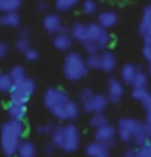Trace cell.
<instances>
[{
  "instance_id": "obj_12",
  "label": "cell",
  "mask_w": 151,
  "mask_h": 157,
  "mask_svg": "<svg viewBox=\"0 0 151 157\" xmlns=\"http://www.w3.org/2000/svg\"><path fill=\"white\" fill-rule=\"evenodd\" d=\"M123 96V85L117 79H109L107 82V98L111 103H117Z\"/></svg>"
},
{
  "instance_id": "obj_20",
  "label": "cell",
  "mask_w": 151,
  "mask_h": 157,
  "mask_svg": "<svg viewBox=\"0 0 151 157\" xmlns=\"http://www.w3.org/2000/svg\"><path fill=\"white\" fill-rule=\"evenodd\" d=\"M85 151H87V154H88L89 157H109L107 148H104L98 141H94V143L88 144Z\"/></svg>"
},
{
  "instance_id": "obj_42",
  "label": "cell",
  "mask_w": 151,
  "mask_h": 157,
  "mask_svg": "<svg viewBox=\"0 0 151 157\" xmlns=\"http://www.w3.org/2000/svg\"><path fill=\"white\" fill-rule=\"evenodd\" d=\"M55 148H56V147H55V145H53V144H47V145H46V148H44V151H46L47 154H51Z\"/></svg>"
},
{
  "instance_id": "obj_37",
  "label": "cell",
  "mask_w": 151,
  "mask_h": 157,
  "mask_svg": "<svg viewBox=\"0 0 151 157\" xmlns=\"http://www.w3.org/2000/svg\"><path fill=\"white\" fill-rule=\"evenodd\" d=\"M24 56H25V59H27V60L34 62V60H37V59H38V52H37L35 48L29 47L27 52H24Z\"/></svg>"
},
{
  "instance_id": "obj_34",
  "label": "cell",
  "mask_w": 151,
  "mask_h": 157,
  "mask_svg": "<svg viewBox=\"0 0 151 157\" xmlns=\"http://www.w3.org/2000/svg\"><path fill=\"white\" fill-rule=\"evenodd\" d=\"M96 96L94 93H92V90L91 88H82L81 91H79V100H81V103H87V101H89L92 97Z\"/></svg>"
},
{
  "instance_id": "obj_11",
  "label": "cell",
  "mask_w": 151,
  "mask_h": 157,
  "mask_svg": "<svg viewBox=\"0 0 151 157\" xmlns=\"http://www.w3.org/2000/svg\"><path fill=\"white\" fill-rule=\"evenodd\" d=\"M139 34L142 35L145 44H151V6L144 9L142 21L139 25Z\"/></svg>"
},
{
  "instance_id": "obj_23",
  "label": "cell",
  "mask_w": 151,
  "mask_h": 157,
  "mask_svg": "<svg viewBox=\"0 0 151 157\" xmlns=\"http://www.w3.org/2000/svg\"><path fill=\"white\" fill-rule=\"evenodd\" d=\"M137 71L138 69L135 68L134 65H130V63L125 65L123 68H122V71H120V78H122V81H123L125 84H132L134 78L137 75Z\"/></svg>"
},
{
  "instance_id": "obj_10",
  "label": "cell",
  "mask_w": 151,
  "mask_h": 157,
  "mask_svg": "<svg viewBox=\"0 0 151 157\" xmlns=\"http://www.w3.org/2000/svg\"><path fill=\"white\" fill-rule=\"evenodd\" d=\"M107 103H109V98L106 96H103V94H96L89 101L84 103L82 107L87 113H92V115H94V113H101V112L106 109Z\"/></svg>"
},
{
  "instance_id": "obj_17",
  "label": "cell",
  "mask_w": 151,
  "mask_h": 157,
  "mask_svg": "<svg viewBox=\"0 0 151 157\" xmlns=\"http://www.w3.org/2000/svg\"><path fill=\"white\" fill-rule=\"evenodd\" d=\"M69 34H70V37H72L74 40L81 41V43L88 40V29H87V25H84L81 22H78L74 27H70Z\"/></svg>"
},
{
  "instance_id": "obj_24",
  "label": "cell",
  "mask_w": 151,
  "mask_h": 157,
  "mask_svg": "<svg viewBox=\"0 0 151 157\" xmlns=\"http://www.w3.org/2000/svg\"><path fill=\"white\" fill-rule=\"evenodd\" d=\"M21 0H0V12L6 13V12H16L21 7Z\"/></svg>"
},
{
  "instance_id": "obj_5",
  "label": "cell",
  "mask_w": 151,
  "mask_h": 157,
  "mask_svg": "<svg viewBox=\"0 0 151 157\" xmlns=\"http://www.w3.org/2000/svg\"><path fill=\"white\" fill-rule=\"evenodd\" d=\"M35 90V84L32 79L25 78L21 82H16L13 84L12 90L9 91L10 93V101H16V103H24L27 104V101L29 100V97L32 96Z\"/></svg>"
},
{
  "instance_id": "obj_14",
  "label": "cell",
  "mask_w": 151,
  "mask_h": 157,
  "mask_svg": "<svg viewBox=\"0 0 151 157\" xmlns=\"http://www.w3.org/2000/svg\"><path fill=\"white\" fill-rule=\"evenodd\" d=\"M7 115L10 116V119L15 121H22L25 113H27V106L24 103H16V101H10L6 106Z\"/></svg>"
},
{
  "instance_id": "obj_29",
  "label": "cell",
  "mask_w": 151,
  "mask_h": 157,
  "mask_svg": "<svg viewBox=\"0 0 151 157\" xmlns=\"http://www.w3.org/2000/svg\"><path fill=\"white\" fill-rule=\"evenodd\" d=\"M89 123H91V126H94L96 129H98V128H101L104 125H107L109 122H107V117L104 116L103 113H94V115L91 116Z\"/></svg>"
},
{
  "instance_id": "obj_27",
  "label": "cell",
  "mask_w": 151,
  "mask_h": 157,
  "mask_svg": "<svg viewBox=\"0 0 151 157\" xmlns=\"http://www.w3.org/2000/svg\"><path fill=\"white\" fill-rule=\"evenodd\" d=\"M13 87V81L9 74H0V93L10 91Z\"/></svg>"
},
{
  "instance_id": "obj_3",
  "label": "cell",
  "mask_w": 151,
  "mask_h": 157,
  "mask_svg": "<svg viewBox=\"0 0 151 157\" xmlns=\"http://www.w3.org/2000/svg\"><path fill=\"white\" fill-rule=\"evenodd\" d=\"M81 143L79 131L74 123H68L63 126H57L55 132L51 134V144L56 148L66 151V153H74L78 150Z\"/></svg>"
},
{
  "instance_id": "obj_16",
  "label": "cell",
  "mask_w": 151,
  "mask_h": 157,
  "mask_svg": "<svg viewBox=\"0 0 151 157\" xmlns=\"http://www.w3.org/2000/svg\"><path fill=\"white\" fill-rule=\"evenodd\" d=\"M97 22H98V25H101L103 28L109 29V28L115 27L117 24V15L115 12H111V10H104V12H101L98 15Z\"/></svg>"
},
{
  "instance_id": "obj_15",
  "label": "cell",
  "mask_w": 151,
  "mask_h": 157,
  "mask_svg": "<svg viewBox=\"0 0 151 157\" xmlns=\"http://www.w3.org/2000/svg\"><path fill=\"white\" fill-rule=\"evenodd\" d=\"M148 138H150V126L147 123L141 122L135 135H134V143L137 144L138 147H142L145 144H148Z\"/></svg>"
},
{
  "instance_id": "obj_2",
  "label": "cell",
  "mask_w": 151,
  "mask_h": 157,
  "mask_svg": "<svg viewBox=\"0 0 151 157\" xmlns=\"http://www.w3.org/2000/svg\"><path fill=\"white\" fill-rule=\"evenodd\" d=\"M24 134V125L22 121H15L10 119L2 126V135H0V143H2V150L7 157H12L18 153L19 144L22 143L21 138Z\"/></svg>"
},
{
  "instance_id": "obj_45",
  "label": "cell",
  "mask_w": 151,
  "mask_h": 157,
  "mask_svg": "<svg viewBox=\"0 0 151 157\" xmlns=\"http://www.w3.org/2000/svg\"><path fill=\"white\" fill-rule=\"evenodd\" d=\"M150 6H151V5H150Z\"/></svg>"
},
{
  "instance_id": "obj_21",
  "label": "cell",
  "mask_w": 151,
  "mask_h": 157,
  "mask_svg": "<svg viewBox=\"0 0 151 157\" xmlns=\"http://www.w3.org/2000/svg\"><path fill=\"white\" fill-rule=\"evenodd\" d=\"M116 68V57L110 52H104L101 55V69L104 72H111Z\"/></svg>"
},
{
  "instance_id": "obj_28",
  "label": "cell",
  "mask_w": 151,
  "mask_h": 157,
  "mask_svg": "<svg viewBox=\"0 0 151 157\" xmlns=\"http://www.w3.org/2000/svg\"><path fill=\"white\" fill-rule=\"evenodd\" d=\"M9 75H10V78H12L13 84H16V82H21L22 79H25V78H27V76H25V71H24V68H22V66H13V68L10 69Z\"/></svg>"
},
{
  "instance_id": "obj_4",
  "label": "cell",
  "mask_w": 151,
  "mask_h": 157,
  "mask_svg": "<svg viewBox=\"0 0 151 157\" xmlns=\"http://www.w3.org/2000/svg\"><path fill=\"white\" fill-rule=\"evenodd\" d=\"M88 72L87 62L84 60V57L79 53H69L65 57L63 63V75L69 81H79Z\"/></svg>"
},
{
  "instance_id": "obj_31",
  "label": "cell",
  "mask_w": 151,
  "mask_h": 157,
  "mask_svg": "<svg viewBox=\"0 0 151 157\" xmlns=\"http://www.w3.org/2000/svg\"><path fill=\"white\" fill-rule=\"evenodd\" d=\"M82 47H84V50H85L88 55H96V53H98V50H101V48L98 47V44H97V43H94V41H91V40L84 41Z\"/></svg>"
},
{
  "instance_id": "obj_41",
  "label": "cell",
  "mask_w": 151,
  "mask_h": 157,
  "mask_svg": "<svg viewBox=\"0 0 151 157\" xmlns=\"http://www.w3.org/2000/svg\"><path fill=\"white\" fill-rule=\"evenodd\" d=\"M37 9H38L40 12H44V10L47 9V3H46V2H38V3H37Z\"/></svg>"
},
{
  "instance_id": "obj_22",
  "label": "cell",
  "mask_w": 151,
  "mask_h": 157,
  "mask_svg": "<svg viewBox=\"0 0 151 157\" xmlns=\"http://www.w3.org/2000/svg\"><path fill=\"white\" fill-rule=\"evenodd\" d=\"M35 145L31 141H22L19 144V148H18V156L19 157H35Z\"/></svg>"
},
{
  "instance_id": "obj_25",
  "label": "cell",
  "mask_w": 151,
  "mask_h": 157,
  "mask_svg": "<svg viewBox=\"0 0 151 157\" xmlns=\"http://www.w3.org/2000/svg\"><path fill=\"white\" fill-rule=\"evenodd\" d=\"M147 84H148V76L145 74L144 71L138 69L137 71V75L132 81V87L134 88H147Z\"/></svg>"
},
{
  "instance_id": "obj_7",
  "label": "cell",
  "mask_w": 151,
  "mask_h": 157,
  "mask_svg": "<svg viewBox=\"0 0 151 157\" xmlns=\"http://www.w3.org/2000/svg\"><path fill=\"white\" fill-rule=\"evenodd\" d=\"M87 29H88V40L97 43L100 48H104L106 46H109V43H110L109 31L106 28H103L101 25H98V22L88 24Z\"/></svg>"
},
{
  "instance_id": "obj_19",
  "label": "cell",
  "mask_w": 151,
  "mask_h": 157,
  "mask_svg": "<svg viewBox=\"0 0 151 157\" xmlns=\"http://www.w3.org/2000/svg\"><path fill=\"white\" fill-rule=\"evenodd\" d=\"M21 22V18L18 12H6V13L0 15V25L3 27H10V28H16Z\"/></svg>"
},
{
  "instance_id": "obj_6",
  "label": "cell",
  "mask_w": 151,
  "mask_h": 157,
  "mask_svg": "<svg viewBox=\"0 0 151 157\" xmlns=\"http://www.w3.org/2000/svg\"><path fill=\"white\" fill-rule=\"evenodd\" d=\"M139 123H141L139 121L132 119V117H122V119H119L116 131H117V137L120 138V141H123V143L134 141V135L137 132Z\"/></svg>"
},
{
  "instance_id": "obj_8",
  "label": "cell",
  "mask_w": 151,
  "mask_h": 157,
  "mask_svg": "<svg viewBox=\"0 0 151 157\" xmlns=\"http://www.w3.org/2000/svg\"><path fill=\"white\" fill-rule=\"evenodd\" d=\"M117 135V131L115 126H111V125H104L101 128H98L96 131V141L103 145L104 148H111L113 145H115V137Z\"/></svg>"
},
{
  "instance_id": "obj_26",
  "label": "cell",
  "mask_w": 151,
  "mask_h": 157,
  "mask_svg": "<svg viewBox=\"0 0 151 157\" xmlns=\"http://www.w3.org/2000/svg\"><path fill=\"white\" fill-rule=\"evenodd\" d=\"M79 0H56V9L59 12H68L78 5Z\"/></svg>"
},
{
  "instance_id": "obj_33",
  "label": "cell",
  "mask_w": 151,
  "mask_h": 157,
  "mask_svg": "<svg viewBox=\"0 0 151 157\" xmlns=\"http://www.w3.org/2000/svg\"><path fill=\"white\" fill-rule=\"evenodd\" d=\"M82 10H84V13L92 15L97 10V3L94 0H85L82 5Z\"/></svg>"
},
{
  "instance_id": "obj_43",
  "label": "cell",
  "mask_w": 151,
  "mask_h": 157,
  "mask_svg": "<svg viewBox=\"0 0 151 157\" xmlns=\"http://www.w3.org/2000/svg\"><path fill=\"white\" fill-rule=\"evenodd\" d=\"M148 143L151 144V126H150V138H148Z\"/></svg>"
},
{
  "instance_id": "obj_1",
  "label": "cell",
  "mask_w": 151,
  "mask_h": 157,
  "mask_svg": "<svg viewBox=\"0 0 151 157\" xmlns=\"http://www.w3.org/2000/svg\"><path fill=\"white\" fill-rule=\"evenodd\" d=\"M44 106L50 110V113L59 121H75L79 115V107L74 100H70L68 94L59 88H48L44 93Z\"/></svg>"
},
{
  "instance_id": "obj_40",
  "label": "cell",
  "mask_w": 151,
  "mask_h": 157,
  "mask_svg": "<svg viewBox=\"0 0 151 157\" xmlns=\"http://www.w3.org/2000/svg\"><path fill=\"white\" fill-rule=\"evenodd\" d=\"M6 53H7V46L5 43H0V59L6 55Z\"/></svg>"
},
{
  "instance_id": "obj_36",
  "label": "cell",
  "mask_w": 151,
  "mask_h": 157,
  "mask_svg": "<svg viewBox=\"0 0 151 157\" xmlns=\"http://www.w3.org/2000/svg\"><path fill=\"white\" fill-rule=\"evenodd\" d=\"M55 126L53 125H50V123H46V125H41V126H38V132L43 134V135H51L53 132H55Z\"/></svg>"
},
{
  "instance_id": "obj_18",
  "label": "cell",
  "mask_w": 151,
  "mask_h": 157,
  "mask_svg": "<svg viewBox=\"0 0 151 157\" xmlns=\"http://www.w3.org/2000/svg\"><path fill=\"white\" fill-rule=\"evenodd\" d=\"M53 44H55V47L57 50L66 52L72 46V37H70V34H62V33H59V34H56L55 40H53Z\"/></svg>"
},
{
  "instance_id": "obj_39",
  "label": "cell",
  "mask_w": 151,
  "mask_h": 157,
  "mask_svg": "<svg viewBox=\"0 0 151 157\" xmlns=\"http://www.w3.org/2000/svg\"><path fill=\"white\" fill-rule=\"evenodd\" d=\"M135 156H137V150L135 148H128L123 154V157H135Z\"/></svg>"
},
{
  "instance_id": "obj_44",
  "label": "cell",
  "mask_w": 151,
  "mask_h": 157,
  "mask_svg": "<svg viewBox=\"0 0 151 157\" xmlns=\"http://www.w3.org/2000/svg\"><path fill=\"white\" fill-rule=\"evenodd\" d=\"M148 72H150V75H151V63H150V66H148Z\"/></svg>"
},
{
  "instance_id": "obj_32",
  "label": "cell",
  "mask_w": 151,
  "mask_h": 157,
  "mask_svg": "<svg viewBox=\"0 0 151 157\" xmlns=\"http://www.w3.org/2000/svg\"><path fill=\"white\" fill-rule=\"evenodd\" d=\"M16 48L19 50V52H27L28 48H29V38L28 37H24V35H19V38L16 40Z\"/></svg>"
},
{
  "instance_id": "obj_9",
  "label": "cell",
  "mask_w": 151,
  "mask_h": 157,
  "mask_svg": "<svg viewBox=\"0 0 151 157\" xmlns=\"http://www.w3.org/2000/svg\"><path fill=\"white\" fill-rule=\"evenodd\" d=\"M132 97L138 100L145 109V122L148 126H151V94L147 91V88H134Z\"/></svg>"
},
{
  "instance_id": "obj_38",
  "label": "cell",
  "mask_w": 151,
  "mask_h": 157,
  "mask_svg": "<svg viewBox=\"0 0 151 157\" xmlns=\"http://www.w3.org/2000/svg\"><path fill=\"white\" fill-rule=\"evenodd\" d=\"M142 55H144V59H145V60L151 63V44H144V48H142Z\"/></svg>"
},
{
  "instance_id": "obj_30",
  "label": "cell",
  "mask_w": 151,
  "mask_h": 157,
  "mask_svg": "<svg viewBox=\"0 0 151 157\" xmlns=\"http://www.w3.org/2000/svg\"><path fill=\"white\" fill-rule=\"evenodd\" d=\"M87 66L88 69H101V55H89L87 57Z\"/></svg>"
},
{
  "instance_id": "obj_35",
  "label": "cell",
  "mask_w": 151,
  "mask_h": 157,
  "mask_svg": "<svg viewBox=\"0 0 151 157\" xmlns=\"http://www.w3.org/2000/svg\"><path fill=\"white\" fill-rule=\"evenodd\" d=\"M135 157H151V144L148 143L142 145V147H138Z\"/></svg>"
},
{
  "instance_id": "obj_13",
  "label": "cell",
  "mask_w": 151,
  "mask_h": 157,
  "mask_svg": "<svg viewBox=\"0 0 151 157\" xmlns=\"http://www.w3.org/2000/svg\"><path fill=\"white\" fill-rule=\"evenodd\" d=\"M43 27L50 34H59L62 29V21L56 13H47L43 19Z\"/></svg>"
}]
</instances>
